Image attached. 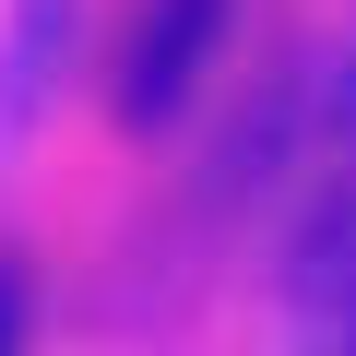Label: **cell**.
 Instances as JSON below:
<instances>
[{"label":"cell","mask_w":356,"mask_h":356,"mask_svg":"<svg viewBox=\"0 0 356 356\" xmlns=\"http://www.w3.org/2000/svg\"><path fill=\"white\" fill-rule=\"evenodd\" d=\"M202 48H214V0H166V13L143 24V60H131V119L178 107V83H191Z\"/></svg>","instance_id":"obj_1"}]
</instances>
